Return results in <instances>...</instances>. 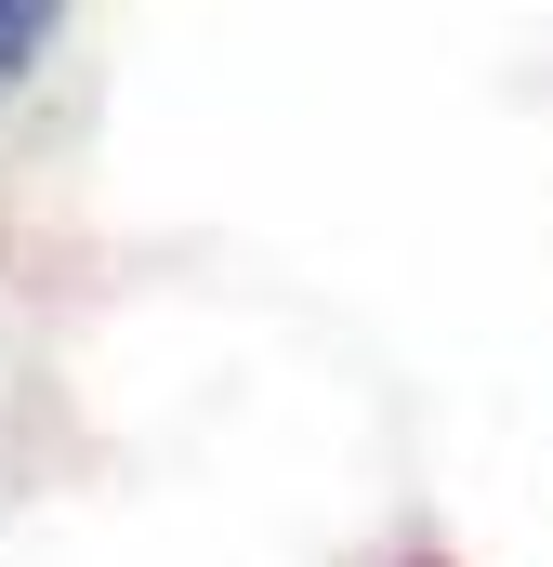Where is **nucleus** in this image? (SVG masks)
<instances>
[{"instance_id":"nucleus-1","label":"nucleus","mask_w":553,"mask_h":567,"mask_svg":"<svg viewBox=\"0 0 553 567\" xmlns=\"http://www.w3.org/2000/svg\"><path fill=\"white\" fill-rule=\"evenodd\" d=\"M53 27H66V0H0V106L40 80V53H53Z\"/></svg>"}]
</instances>
